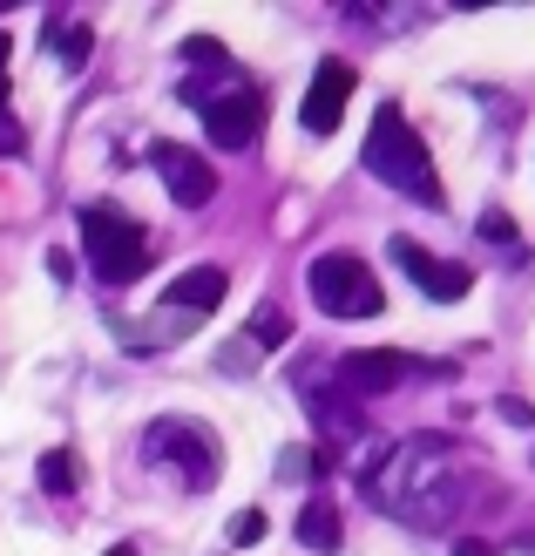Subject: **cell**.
I'll return each instance as SVG.
<instances>
[{"instance_id":"6da1fadb","label":"cell","mask_w":535,"mask_h":556,"mask_svg":"<svg viewBox=\"0 0 535 556\" xmlns=\"http://www.w3.org/2000/svg\"><path fill=\"white\" fill-rule=\"evenodd\" d=\"M359 163H366V170H373L386 190H400V198H413V204H428V211H441V204H447V190H441V177H434V156L420 150L413 123H407L393 102L373 116V129H366Z\"/></svg>"},{"instance_id":"7a4b0ae2","label":"cell","mask_w":535,"mask_h":556,"mask_svg":"<svg viewBox=\"0 0 535 556\" xmlns=\"http://www.w3.org/2000/svg\"><path fill=\"white\" fill-rule=\"evenodd\" d=\"M81 252H89L102 286H129V278H143V265H150V238H143L136 217L109 211V204H89L81 211Z\"/></svg>"},{"instance_id":"3957f363","label":"cell","mask_w":535,"mask_h":556,"mask_svg":"<svg viewBox=\"0 0 535 556\" xmlns=\"http://www.w3.org/2000/svg\"><path fill=\"white\" fill-rule=\"evenodd\" d=\"M305 286H313V305H319V313H332V319H373L380 305H386L373 265H366L359 252H326V258H313Z\"/></svg>"},{"instance_id":"277c9868","label":"cell","mask_w":535,"mask_h":556,"mask_svg":"<svg viewBox=\"0 0 535 556\" xmlns=\"http://www.w3.org/2000/svg\"><path fill=\"white\" fill-rule=\"evenodd\" d=\"M150 163H156V177H163V190L183 204V211H204L211 198H217V170L204 163V150H190V143H150Z\"/></svg>"},{"instance_id":"5b68a950","label":"cell","mask_w":535,"mask_h":556,"mask_svg":"<svg viewBox=\"0 0 535 556\" xmlns=\"http://www.w3.org/2000/svg\"><path fill=\"white\" fill-rule=\"evenodd\" d=\"M258 129H265V96L251 89V81H238L231 96H211L204 102V136L217 150H251L258 143Z\"/></svg>"},{"instance_id":"8992f818","label":"cell","mask_w":535,"mask_h":556,"mask_svg":"<svg viewBox=\"0 0 535 556\" xmlns=\"http://www.w3.org/2000/svg\"><path fill=\"white\" fill-rule=\"evenodd\" d=\"M407 374H420V359L413 353H393V346H366V353H346V401H373V394H393Z\"/></svg>"},{"instance_id":"52a82bcc","label":"cell","mask_w":535,"mask_h":556,"mask_svg":"<svg viewBox=\"0 0 535 556\" xmlns=\"http://www.w3.org/2000/svg\"><path fill=\"white\" fill-rule=\"evenodd\" d=\"M353 89H359V75H353V62H340V54H332V62H319V75H313V89H305V129L313 136H332L340 129V116H346V102H353Z\"/></svg>"},{"instance_id":"ba28073f","label":"cell","mask_w":535,"mask_h":556,"mask_svg":"<svg viewBox=\"0 0 535 556\" xmlns=\"http://www.w3.org/2000/svg\"><path fill=\"white\" fill-rule=\"evenodd\" d=\"M393 258H400L413 286L428 292V299H441V305L468 299V286H474V271H468V265H447V258H434L428 244H413V238H393Z\"/></svg>"},{"instance_id":"9c48e42d","label":"cell","mask_w":535,"mask_h":556,"mask_svg":"<svg viewBox=\"0 0 535 556\" xmlns=\"http://www.w3.org/2000/svg\"><path fill=\"white\" fill-rule=\"evenodd\" d=\"M224 265H190V271H177V286L163 292L170 305H183V313H211V305H224Z\"/></svg>"},{"instance_id":"30bf717a","label":"cell","mask_w":535,"mask_h":556,"mask_svg":"<svg viewBox=\"0 0 535 556\" xmlns=\"http://www.w3.org/2000/svg\"><path fill=\"white\" fill-rule=\"evenodd\" d=\"M298 543H305V549H319V556H332V549H340V509L313 495V503L298 509Z\"/></svg>"},{"instance_id":"8fae6325","label":"cell","mask_w":535,"mask_h":556,"mask_svg":"<svg viewBox=\"0 0 535 556\" xmlns=\"http://www.w3.org/2000/svg\"><path fill=\"white\" fill-rule=\"evenodd\" d=\"M35 476H41L48 495H68V489L81 482V462H75V448H48V455L35 462Z\"/></svg>"},{"instance_id":"7c38bea8","label":"cell","mask_w":535,"mask_h":556,"mask_svg":"<svg viewBox=\"0 0 535 556\" xmlns=\"http://www.w3.org/2000/svg\"><path fill=\"white\" fill-rule=\"evenodd\" d=\"M244 340L258 346V353H271V346H285V340H292V319L278 313V305H258V313H251V326H244Z\"/></svg>"},{"instance_id":"4fadbf2b","label":"cell","mask_w":535,"mask_h":556,"mask_svg":"<svg viewBox=\"0 0 535 556\" xmlns=\"http://www.w3.org/2000/svg\"><path fill=\"white\" fill-rule=\"evenodd\" d=\"M271 536V516L265 509H238L231 516V543H265Z\"/></svg>"},{"instance_id":"5bb4252c","label":"cell","mask_w":535,"mask_h":556,"mask_svg":"<svg viewBox=\"0 0 535 556\" xmlns=\"http://www.w3.org/2000/svg\"><path fill=\"white\" fill-rule=\"evenodd\" d=\"M482 238L488 244H515V217L509 211H482Z\"/></svg>"},{"instance_id":"9a60e30c","label":"cell","mask_w":535,"mask_h":556,"mask_svg":"<svg viewBox=\"0 0 535 556\" xmlns=\"http://www.w3.org/2000/svg\"><path fill=\"white\" fill-rule=\"evenodd\" d=\"M27 150V129L14 123V109H0V156H21Z\"/></svg>"},{"instance_id":"2e32d148","label":"cell","mask_w":535,"mask_h":556,"mask_svg":"<svg viewBox=\"0 0 535 556\" xmlns=\"http://www.w3.org/2000/svg\"><path fill=\"white\" fill-rule=\"evenodd\" d=\"M89 41H95L89 27H68V35H62V62H68V68H81V62H89Z\"/></svg>"},{"instance_id":"e0dca14e","label":"cell","mask_w":535,"mask_h":556,"mask_svg":"<svg viewBox=\"0 0 535 556\" xmlns=\"http://www.w3.org/2000/svg\"><path fill=\"white\" fill-rule=\"evenodd\" d=\"M501 421H515V428H535V407H528V401H515V394H509V401H501Z\"/></svg>"},{"instance_id":"ac0fdd59","label":"cell","mask_w":535,"mask_h":556,"mask_svg":"<svg viewBox=\"0 0 535 556\" xmlns=\"http://www.w3.org/2000/svg\"><path fill=\"white\" fill-rule=\"evenodd\" d=\"M48 271H54V278H62V286H68V278H75V258L62 252V244H54V252H48Z\"/></svg>"},{"instance_id":"d6986e66","label":"cell","mask_w":535,"mask_h":556,"mask_svg":"<svg viewBox=\"0 0 535 556\" xmlns=\"http://www.w3.org/2000/svg\"><path fill=\"white\" fill-rule=\"evenodd\" d=\"M455 556H495V543H482V536H461V543H455Z\"/></svg>"},{"instance_id":"ffe728a7","label":"cell","mask_w":535,"mask_h":556,"mask_svg":"<svg viewBox=\"0 0 535 556\" xmlns=\"http://www.w3.org/2000/svg\"><path fill=\"white\" fill-rule=\"evenodd\" d=\"M8 62H14V41L0 35V96H8ZM0 109H8V102H0Z\"/></svg>"},{"instance_id":"44dd1931","label":"cell","mask_w":535,"mask_h":556,"mask_svg":"<svg viewBox=\"0 0 535 556\" xmlns=\"http://www.w3.org/2000/svg\"><path fill=\"white\" fill-rule=\"evenodd\" d=\"M109 556H136V549H129V543H116V549H109Z\"/></svg>"},{"instance_id":"7402d4cb","label":"cell","mask_w":535,"mask_h":556,"mask_svg":"<svg viewBox=\"0 0 535 556\" xmlns=\"http://www.w3.org/2000/svg\"><path fill=\"white\" fill-rule=\"evenodd\" d=\"M522 549H535V530H528V536H522Z\"/></svg>"}]
</instances>
